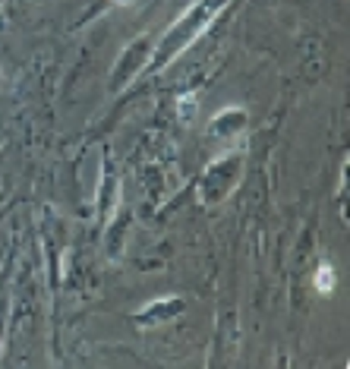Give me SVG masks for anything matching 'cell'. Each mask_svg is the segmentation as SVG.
Masks as SVG:
<instances>
[{"label":"cell","mask_w":350,"mask_h":369,"mask_svg":"<svg viewBox=\"0 0 350 369\" xmlns=\"http://www.w3.org/2000/svg\"><path fill=\"white\" fill-rule=\"evenodd\" d=\"M114 4H120V7H127V4H130V0H114Z\"/></svg>","instance_id":"2"},{"label":"cell","mask_w":350,"mask_h":369,"mask_svg":"<svg viewBox=\"0 0 350 369\" xmlns=\"http://www.w3.org/2000/svg\"><path fill=\"white\" fill-rule=\"evenodd\" d=\"M312 287H316L318 297H331L337 287V274H335V265L331 262H318L316 274H312Z\"/></svg>","instance_id":"1"}]
</instances>
